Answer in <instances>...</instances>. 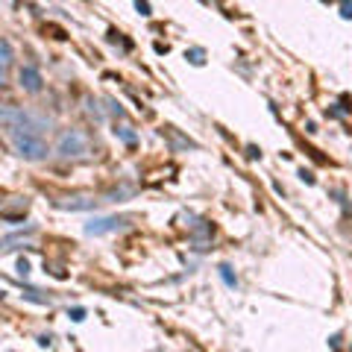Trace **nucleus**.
I'll list each match as a JSON object with an SVG mask.
<instances>
[{
  "instance_id": "1",
  "label": "nucleus",
  "mask_w": 352,
  "mask_h": 352,
  "mask_svg": "<svg viewBox=\"0 0 352 352\" xmlns=\"http://www.w3.org/2000/svg\"><path fill=\"white\" fill-rule=\"evenodd\" d=\"M0 121H3V132H6L9 144L18 150V156H24L30 161H38L47 156V126L50 123L44 118L15 109V106H3Z\"/></svg>"
},
{
  "instance_id": "2",
  "label": "nucleus",
  "mask_w": 352,
  "mask_h": 352,
  "mask_svg": "<svg viewBox=\"0 0 352 352\" xmlns=\"http://www.w3.org/2000/svg\"><path fill=\"white\" fill-rule=\"evenodd\" d=\"M56 153H59L62 158L85 156V153H88V138H85V132H79V129H62L59 138H56Z\"/></svg>"
},
{
  "instance_id": "3",
  "label": "nucleus",
  "mask_w": 352,
  "mask_h": 352,
  "mask_svg": "<svg viewBox=\"0 0 352 352\" xmlns=\"http://www.w3.org/2000/svg\"><path fill=\"white\" fill-rule=\"evenodd\" d=\"M129 226V217H97V220H88L85 232L88 235H109V232H121Z\"/></svg>"
},
{
  "instance_id": "4",
  "label": "nucleus",
  "mask_w": 352,
  "mask_h": 352,
  "mask_svg": "<svg viewBox=\"0 0 352 352\" xmlns=\"http://www.w3.org/2000/svg\"><path fill=\"white\" fill-rule=\"evenodd\" d=\"M41 73L35 68H21V85L27 88V91H41Z\"/></svg>"
},
{
  "instance_id": "5",
  "label": "nucleus",
  "mask_w": 352,
  "mask_h": 352,
  "mask_svg": "<svg viewBox=\"0 0 352 352\" xmlns=\"http://www.w3.org/2000/svg\"><path fill=\"white\" fill-rule=\"evenodd\" d=\"M59 209H70V211H82V209H97V200L88 197H73V200H62Z\"/></svg>"
},
{
  "instance_id": "6",
  "label": "nucleus",
  "mask_w": 352,
  "mask_h": 352,
  "mask_svg": "<svg viewBox=\"0 0 352 352\" xmlns=\"http://www.w3.org/2000/svg\"><path fill=\"white\" fill-rule=\"evenodd\" d=\"M220 279L229 285V288H235L238 285V279H235V273H232V267H226V264H223V267H220Z\"/></svg>"
},
{
  "instance_id": "7",
  "label": "nucleus",
  "mask_w": 352,
  "mask_h": 352,
  "mask_svg": "<svg viewBox=\"0 0 352 352\" xmlns=\"http://www.w3.org/2000/svg\"><path fill=\"white\" fill-rule=\"evenodd\" d=\"M0 47H3V73L9 70V65H12V47H9V41L3 38V44H0Z\"/></svg>"
},
{
  "instance_id": "8",
  "label": "nucleus",
  "mask_w": 352,
  "mask_h": 352,
  "mask_svg": "<svg viewBox=\"0 0 352 352\" xmlns=\"http://www.w3.org/2000/svg\"><path fill=\"white\" fill-rule=\"evenodd\" d=\"M115 135H121L126 144H135V132H129V126H121V129H115Z\"/></svg>"
},
{
  "instance_id": "9",
  "label": "nucleus",
  "mask_w": 352,
  "mask_h": 352,
  "mask_svg": "<svg viewBox=\"0 0 352 352\" xmlns=\"http://www.w3.org/2000/svg\"><path fill=\"white\" fill-rule=\"evenodd\" d=\"M340 15H343V18H352V0H343V3H340Z\"/></svg>"
},
{
  "instance_id": "10",
  "label": "nucleus",
  "mask_w": 352,
  "mask_h": 352,
  "mask_svg": "<svg viewBox=\"0 0 352 352\" xmlns=\"http://www.w3.org/2000/svg\"><path fill=\"white\" fill-rule=\"evenodd\" d=\"M188 59H191L194 65H203V50H191V53H188Z\"/></svg>"
},
{
  "instance_id": "11",
  "label": "nucleus",
  "mask_w": 352,
  "mask_h": 352,
  "mask_svg": "<svg viewBox=\"0 0 352 352\" xmlns=\"http://www.w3.org/2000/svg\"><path fill=\"white\" fill-rule=\"evenodd\" d=\"M30 273V264L27 261H18V276H27Z\"/></svg>"
},
{
  "instance_id": "12",
  "label": "nucleus",
  "mask_w": 352,
  "mask_h": 352,
  "mask_svg": "<svg viewBox=\"0 0 352 352\" xmlns=\"http://www.w3.org/2000/svg\"><path fill=\"white\" fill-rule=\"evenodd\" d=\"M70 320H85V311H82V308H73V311H70Z\"/></svg>"
},
{
  "instance_id": "13",
  "label": "nucleus",
  "mask_w": 352,
  "mask_h": 352,
  "mask_svg": "<svg viewBox=\"0 0 352 352\" xmlns=\"http://www.w3.org/2000/svg\"><path fill=\"white\" fill-rule=\"evenodd\" d=\"M138 12H141V15H150V3H144V0H138Z\"/></svg>"
}]
</instances>
